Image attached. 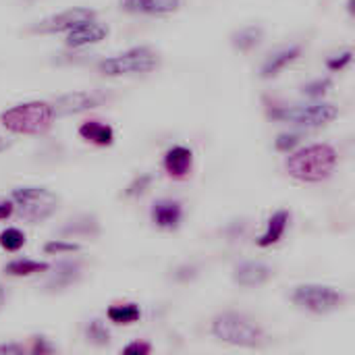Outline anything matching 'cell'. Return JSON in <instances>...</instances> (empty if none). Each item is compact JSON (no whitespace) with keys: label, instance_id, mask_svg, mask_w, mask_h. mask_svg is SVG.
<instances>
[{"label":"cell","instance_id":"d590c367","mask_svg":"<svg viewBox=\"0 0 355 355\" xmlns=\"http://www.w3.org/2000/svg\"><path fill=\"white\" fill-rule=\"evenodd\" d=\"M8 146H10V144H8V141H6L4 137H0V152H4V150H6Z\"/></svg>","mask_w":355,"mask_h":355},{"label":"cell","instance_id":"7a4b0ae2","mask_svg":"<svg viewBox=\"0 0 355 355\" xmlns=\"http://www.w3.org/2000/svg\"><path fill=\"white\" fill-rule=\"evenodd\" d=\"M54 119L56 114H54L52 104L40 102V100L17 104L12 108H6L0 114L2 127L19 135H42L52 127Z\"/></svg>","mask_w":355,"mask_h":355},{"label":"cell","instance_id":"8d00e7d4","mask_svg":"<svg viewBox=\"0 0 355 355\" xmlns=\"http://www.w3.org/2000/svg\"><path fill=\"white\" fill-rule=\"evenodd\" d=\"M347 10H349V15H354V0L347 2Z\"/></svg>","mask_w":355,"mask_h":355},{"label":"cell","instance_id":"e0dca14e","mask_svg":"<svg viewBox=\"0 0 355 355\" xmlns=\"http://www.w3.org/2000/svg\"><path fill=\"white\" fill-rule=\"evenodd\" d=\"M62 237H98L100 235V223L94 214H79L71 220H67L64 227L58 231Z\"/></svg>","mask_w":355,"mask_h":355},{"label":"cell","instance_id":"d4e9b609","mask_svg":"<svg viewBox=\"0 0 355 355\" xmlns=\"http://www.w3.org/2000/svg\"><path fill=\"white\" fill-rule=\"evenodd\" d=\"M152 181H154V175H150V173H146V175H137V177L127 185V189H125V198H137V196H144V193L150 189Z\"/></svg>","mask_w":355,"mask_h":355},{"label":"cell","instance_id":"ba28073f","mask_svg":"<svg viewBox=\"0 0 355 355\" xmlns=\"http://www.w3.org/2000/svg\"><path fill=\"white\" fill-rule=\"evenodd\" d=\"M92 19H96V10L87 6H73V8H67L62 12H56L37 21L35 25H31V31L33 33H62L64 31L67 33L75 29L77 25L87 23Z\"/></svg>","mask_w":355,"mask_h":355},{"label":"cell","instance_id":"6da1fadb","mask_svg":"<svg viewBox=\"0 0 355 355\" xmlns=\"http://www.w3.org/2000/svg\"><path fill=\"white\" fill-rule=\"evenodd\" d=\"M339 162V154L329 144H312L297 152H291L285 168L287 173L304 183H320L329 179Z\"/></svg>","mask_w":355,"mask_h":355},{"label":"cell","instance_id":"836d02e7","mask_svg":"<svg viewBox=\"0 0 355 355\" xmlns=\"http://www.w3.org/2000/svg\"><path fill=\"white\" fill-rule=\"evenodd\" d=\"M12 212H15L12 200H0V220H6Z\"/></svg>","mask_w":355,"mask_h":355},{"label":"cell","instance_id":"f1b7e54d","mask_svg":"<svg viewBox=\"0 0 355 355\" xmlns=\"http://www.w3.org/2000/svg\"><path fill=\"white\" fill-rule=\"evenodd\" d=\"M352 58H354V50H345V52H341V54L331 56V58L327 60V67H329L331 71H343V69L352 62Z\"/></svg>","mask_w":355,"mask_h":355},{"label":"cell","instance_id":"1f68e13d","mask_svg":"<svg viewBox=\"0 0 355 355\" xmlns=\"http://www.w3.org/2000/svg\"><path fill=\"white\" fill-rule=\"evenodd\" d=\"M31 352H33V354H52L54 347L48 345L44 337H35V339H33V345H31Z\"/></svg>","mask_w":355,"mask_h":355},{"label":"cell","instance_id":"ffe728a7","mask_svg":"<svg viewBox=\"0 0 355 355\" xmlns=\"http://www.w3.org/2000/svg\"><path fill=\"white\" fill-rule=\"evenodd\" d=\"M48 268L50 266L46 262H37V260H29V258H17L4 266V275H8V277H31V275L46 272Z\"/></svg>","mask_w":355,"mask_h":355},{"label":"cell","instance_id":"484cf974","mask_svg":"<svg viewBox=\"0 0 355 355\" xmlns=\"http://www.w3.org/2000/svg\"><path fill=\"white\" fill-rule=\"evenodd\" d=\"M331 87H333V79L331 77H324V79L320 77V79H314V81L306 83L302 87V94L308 96V98H322Z\"/></svg>","mask_w":355,"mask_h":355},{"label":"cell","instance_id":"7402d4cb","mask_svg":"<svg viewBox=\"0 0 355 355\" xmlns=\"http://www.w3.org/2000/svg\"><path fill=\"white\" fill-rule=\"evenodd\" d=\"M262 37H264L262 27H256V25L243 27L241 31H237V33L233 35V46L239 48V50H243V52H248V50L256 48V46L262 42Z\"/></svg>","mask_w":355,"mask_h":355},{"label":"cell","instance_id":"e575fe53","mask_svg":"<svg viewBox=\"0 0 355 355\" xmlns=\"http://www.w3.org/2000/svg\"><path fill=\"white\" fill-rule=\"evenodd\" d=\"M4 302H6V291H4V287L0 285V310L4 308Z\"/></svg>","mask_w":355,"mask_h":355},{"label":"cell","instance_id":"f546056e","mask_svg":"<svg viewBox=\"0 0 355 355\" xmlns=\"http://www.w3.org/2000/svg\"><path fill=\"white\" fill-rule=\"evenodd\" d=\"M173 277H175V281L187 283V281H191V279L198 277V268H196V266H179V268L173 272Z\"/></svg>","mask_w":355,"mask_h":355},{"label":"cell","instance_id":"603a6c76","mask_svg":"<svg viewBox=\"0 0 355 355\" xmlns=\"http://www.w3.org/2000/svg\"><path fill=\"white\" fill-rule=\"evenodd\" d=\"M25 245V233L10 227V229H4L0 233V248L6 250V252H19L21 248Z\"/></svg>","mask_w":355,"mask_h":355},{"label":"cell","instance_id":"d6986e66","mask_svg":"<svg viewBox=\"0 0 355 355\" xmlns=\"http://www.w3.org/2000/svg\"><path fill=\"white\" fill-rule=\"evenodd\" d=\"M79 135L81 139L89 141V144H96V146H112L114 141V129L106 123H100V121H87L79 127Z\"/></svg>","mask_w":355,"mask_h":355},{"label":"cell","instance_id":"30bf717a","mask_svg":"<svg viewBox=\"0 0 355 355\" xmlns=\"http://www.w3.org/2000/svg\"><path fill=\"white\" fill-rule=\"evenodd\" d=\"M83 275L81 262L79 260H62L54 266L50 277L44 281V291L46 293H60L69 287H73Z\"/></svg>","mask_w":355,"mask_h":355},{"label":"cell","instance_id":"cb8c5ba5","mask_svg":"<svg viewBox=\"0 0 355 355\" xmlns=\"http://www.w3.org/2000/svg\"><path fill=\"white\" fill-rule=\"evenodd\" d=\"M85 337H87L89 343H94V345H98V347L110 343V333H108V329L104 327V322H100V320H92V322L87 324Z\"/></svg>","mask_w":355,"mask_h":355},{"label":"cell","instance_id":"4316f807","mask_svg":"<svg viewBox=\"0 0 355 355\" xmlns=\"http://www.w3.org/2000/svg\"><path fill=\"white\" fill-rule=\"evenodd\" d=\"M302 137L297 133H281L277 139H275V148L279 152H293L295 146H300Z\"/></svg>","mask_w":355,"mask_h":355},{"label":"cell","instance_id":"4fadbf2b","mask_svg":"<svg viewBox=\"0 0 355 355\" xmlns=\"http://www.w3.org/2000/svg\"><path fill=\"white\" fill-rule=\"evenodd\" d=\"M272 277V268L262 262H243L233 270V281L241 287H260Z\"/></svg>","mask_w":355,"mask_h":355},{"label":"cell","instance_id":"5b68a950","mask_svg":"<svg viewBox=\"0 0 355 355\" xmlns=\"http://www.w3.org/2000/svg\"><path fill=\"white\" fill-rule=\"evenodd\" d=\"M158 64H160V56L152 48L137 46V48H131L116 56L100 60L98 71L106 77H125V75L152 73L154 69H158Z\"/></svg>","mask_w":355,"mask_h":355},{"label":"cell","instance_id":"5bb4252c","mask_svg":"<svg viewBox=\"0 0 355 355\" xmlns=\"http://www.w3.org/2000/svg\"><path fill=\"white\" fill-rule=\"evenodd\" d=\"M302 54V46H287V48H281L277 50L275 54H270L264 64L260 67V77L262 79H272L277 77L287 64H291L293 60H297Z\"/></svg>","mask_w":355,"mask_h":355},{"label":"cell","instance_id":"ac0fdd59","mask_svg":"<svg viewBox=\"0 0 355 355\" xmlns=\"http://www.w3.org/2000/svg\"><path fill=\"white\" fill-rule=\"evenodd\" d=\"M289 227V212L287 210H279L270 216L268 225H266V231L258 237V245L260 248H270L275 243H279L285 235Z\"/></svg>","mask_w":355,"mask_h":355},{"label":"cell","instance_id":"3957f363","mask_svg":"<svg viewBox=\"0 0 355 355\" xmlns=\"http://www.w3.org/2000/svg\"><path fill=\"white\" fill-rule=\"evenodd\" d=\"M10 200L15 204L17 216L29 225L44 223L60 206V198L44 187H17L10 193Z\"/></svg>","mask_w":355,"mask_h":355},{"label":"cell","instance_id":"9c48e42d","mask_svg":"<svg viewBox=\"0 0 355 355\" xmlns=\"http://www.w3.org/2000/svg\"><path fill=\"white\" fill-rule=\"evenodd\" d=\"M102 100H104V96L98 92H71V94L56 98L52 108H54L56 116H71V114H79V112L100 106Z\"/></svg>","mask_w":355,"mask_h":355},{"label":"cell","instance_id":"8fae6325","mask_svg":"<svg viewBox=\"0 0 355 355\" xmlns=\"http://www.w3.org/2000/svg\"><path fill=\"white\" fill-rule=\"evenodd\" d=\"M106 35H108V27L98 23L96 19H92L87 23H81L75 29L67 31L64 44L69 48H85V46H92V44H98V42L106 40Z\"/></svg>","mask_w":355,"mask_h":355},{"label":"cell","instance_id":"2e32d148","mask_svg":"<svg viewBox=\"0 0 355 355\" xmlns=\"http://www.w3.org/2000/svg\"><path fill=\"white\" fill-rule=\"evenodd\" d=\"M181 6V0H123V8L135 15H168Z\"/></svg>","mask_w":355,"mask_h":355},{"label":"cell","instance_id":"83f0119b","mask_svg":"<svg viewBox=\"0 0 355 355\" xmlns=\"http://www.w3.org/2000/svg\"><path fill=\"white\" fill-rule=\"evenodd\" d=\"M77 250H79L77 243H71V241H64V239H54V241L44 245L46 254H73Z\"/></svg>","mask_w":355,"mask_h":355},{"label":"cell","instance_id":"277c9868","mask_svg":"<svg viewBox=\"0 0 355 355\" xmlns=\"http://www.w3.org/2000/svg\"><path fill=\"white\" fill-rule=\"evenodd\" d=\"M212 335L229 345L237 347H258L264 339V333L260 327H256L250 318L235 314V312H225L218 314L212 320Z\"/></svg>","mask_w":355,"mask_h":355},{"label":"cell","instance_id":"8992f818","mask_svg":"<svg viewBox=\"0 0 355 355\" xmlns=\"http://www.w3.org/2000/svg\"><path fill=\"white\" fill-rule=\"evenodd\" d=\"M270 119L281 123H291L297 127H322L339 116V108L335 104L316 102V104H300V106H277L268 112Z\"/></svg>","mask_w":355,"mask_h":355},{"label":"cell","instance_id":"44dd1931","mask_svg":"<svg viewBox=\"0 0 355 355\" xmlns=\"http://www.w3.org/2000/svg\"><path fill=\"white\" fill-rule=\"evenodd\" d=\"M106 316L112 324H133L141 318V310L135 304H119L110 306Z\"/></svg>","mask_w":355,"mask_h":355},{"label":"cell","instance_id":"7c38bea8","mask_svg":"<svg viewBox=\"0 0 355 355\" xmlns=\"http://www.w3.org/2000/svg\"><path fill=\"white\" fill-rule=\"evenodd\" d=\"M150 218L158 229H166V231L179 229L183 220V206L177 200H158L150 210Z\"/></svg>","mask_w":355,"mask_h":355},{"label":"cell","instance_id":"52a82bcc","mask_svg":"<svg viewBox=\"0 0 355 355\" xmlns=\"http://www.w3.org/2000/svg\"><path fill=\"white\" fill-rule=\"evenodd\" d=\"M293 304L312 314H329L345 306V295L327 285H300L291 295Z\"/></svg>","mask_w":355,"mask_h":355},{"label":"cell","instance_id":"4dcf8cb0","mask_svg":"<svg viewBox=\"0 0 355 355\" xmlns=\"http://www.w3.org/2000/svg\"><path fill=\"white\" fill-rule=\"evenodd\" d=\"M123 352H125L127 355H148L150 352H152V347H150V343L133 341V343H129Z\"/></svg>","mask_w":355,"mask_h":355},{"label":"cell","instance_id":"d6a6232c","mask_svg":"<svg viewBox=\"0 0 355 355\" xmlns=\"http://www.w3.org/2000/svg\"><path fill=\"white\" fill-rule=\"evenodd\" d=\"M25 354V347L23 345H17V343H4L0 345V355H23Z\"/></svg>","mask_w":355,"mask_h":355},{"label":"cell","instance_id":"9a60e30c","mask_svg":"<svg viewBox=\"0 0 355 355\" xmlns=\"http://www.w3.org/2000/svg\"><path fill=\"white\" fill-rule=\"evenodd\" d=\"M191 164H193V152L185 146H175L164 154V171L175 179L187 177Z\"/></svg>","mask_w":355,"mask_h":355}]
</instances>
